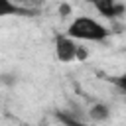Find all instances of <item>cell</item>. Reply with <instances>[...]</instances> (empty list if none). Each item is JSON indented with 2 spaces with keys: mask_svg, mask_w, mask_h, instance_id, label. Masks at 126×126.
Wrapping results in <instances>:
<instances>
[{
  "mask_svg": "<svg viewBox=\"0 0 126 126\" xmlns=\"http://www.w3.org/2000/svg\"><path fill=\"white\" fill-rule=\"evenodd\" d=\"M65 33L77 41H104L110 37V30L98 20L89 16H77L69 24Z\"/></svg>",
  "mask_w": 126,
  "mask_h": 126,
  "instance_id": "cell-1",
  "label": "cell"
},
{
  "mask_svg": "<svg viewBox=\"0 0 126 126\" xmlns=\"http://www.w3.org/2000/svg\"><path fill=\"white\" fill-rule=\"evenodd\" d=\"M53 45H55V57L61 63H73L75 53H77V39L69 37L67 33H55L53 37Z\"/></svg>",
  "mask_w": 126,
  "mask_h": 126,
  "instance_id": "cell-2",
  "label": "cell"
},
{
  "mask_svg": "<svg viewBox=\"0 0 126 126\" xmlns=\"http://www.w3.org/2000/svg\"><path fill=\"white\" fill-rule=\"evenodd\" d=\"M85 2L94 6V10L104 18H116V16H122L124 12V6L118 4L116 0H85Z\"/></svg>",
  "mask_w": 126,
  "mask_h": 126,
  "instance_id": "cell-3",
  "label": "cell"
},
{
  "mask_svg": "<svg viewBox=\"0 0 126 126\" xmlns=\"http://www.w3.org/2000/svg\"><path fill=\"white\" fill-rule=\"evenodd\" d=\"M30 14V10L18 6L14 0H0V18H6V16H26Z\"/></svg>",
  "mask_w": 126,
  "mask_h": 126,
  "instance_id": "cell-4",
  "label": "cell"
},
{
  "mask_svg": "<svg viewBox=\"0 0 126 126\" xmlns=\"http://www.w3.org/2000/svg\"><path fill=\"white\" fill-rule=\"evenodd\" d=\"M89 116H91V120H94V122H102V120H106V118L110 116V110H108L106 104L94 102V104L91 106V110H89Z\"/></svg>",
  "mask_w": 126,
  "mask_h": 126,
  "instance_id": "cell-5",
  "label": "cell"
},
{
  "mask_svg": "<svg viewBox=\"0 0 126 126\" xmlns=\"http://www.w3.org/2000/svg\"><path fill=\"white\" fill-rule=\"evenodd\" d=\"M87 57H89L87 49H85L83 45H79V43H77V53H75V59H77V61H85Z\"/></svg>",
  "mask_w": 126,
  "mask_h": 126,
  "instance_id": "cell-6",
  "label": "cell"
},
{
  "mask_svg": "<svg viewBox=\"0 0 126 126\" xmlns=\"http://www.w3.org/2000/svg\"><path fill=\"white\" fill-rule=\"evenodd\" d=\"M0 81H2L4 85H16L18 77H16V75H6V73H2V75H0Z\"/></svg>",
  "mask_w": 126,
  "mask_h": 126,
  "instance_id": "cell-7",
  "label": "cell"
},
{
  "mask_svg": "<svg viewBox=\"0 0 126 126\" xmlns=\"http://www.w3.org/2000/svg\"><path fill=\"white\" fill-rule=\"evenodd\" d=\"M59 14H61V16H63V18H65V16H69V14H71V6H69V4H65V2H63V4H61V6H59Z\"/></svg>",
  "mask_w": 126,
  "mask_h": 126,
  "instance_id": "cell-8",
  "label": "cell"
}]
</instances>
